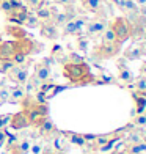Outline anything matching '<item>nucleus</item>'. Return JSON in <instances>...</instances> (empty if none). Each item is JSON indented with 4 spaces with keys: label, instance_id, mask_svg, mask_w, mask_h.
Here are the masks:
<instances>
[{
    "label": "nucleus",
    "instance_id": "nucleus-1",
    "mask_svg": "<svg viewBox=\"0 0 146 154\" xmlns=\"http://www.w3.org/2000/svg\"><path fill=\"white\" fill-rule=\"evenodd\" d=\"M63 75L74 85H88L96 82L88 63H63Z\"/></svg>",
    "mask_w": 146,
    "mask_h": 154
},
{
    "label": "nucleus",
    "instance_id": "nucleus-2",
    "mask_svg": "<svg viewBox=\"0 0 146 154\" xmlns=\"http://www.w3.org/2000/svg\"><path fill=\"white\" fill-rule=\"evenodd\" d=\"M20 104H22V112L33 128H38L44 120L49 118V107L44 102H38L33 96H25V99Z\"/></svg>",
    "mask_w": 146,
    "mask_h": 154
},
{
    "label": "nucleus",
    "instance_id": "nucleus-3",
    "mask_svg": "<svg viewBox=\"0 0 146 154\" xmlns=\"http://www.w3.org/2000/svg\"><path fill=\"white\" fill-rule=\"evenodd\" d=\"M121 46L116 43H99L94 49H93V57L96 60H107V58H113L118 54L121 52Z\"/></svg>",
    "mask_w": 146,
    "mask_h": 154
},
{
    "label": "nucleus",
    "instance_id": "nucleus-4",
    "mask_svg": "<svg viewBox=\"0 0 146 154\" xmlns=\"http://www.w3.org/2000/svg\"><path fill=\"white\" fill-rule=\"evenodd\" d=\"M110 27L116 36V41L118 43H126V41L132 36V32H130V25L127 22V19L124 16H120V17H115L112 22H110Z\"/></svg>",
    "mask_w": 146,
    "mask_h": 154
},
{
    "label": "nucleus",
    "instance_id": "nucleus-5",
    "mask_svg": "<svg viewBox=\"0 0 146 154\" xmlns=\"http://www.w3.org/2000/svg\"><path fill=\"white\" fill-rule=\"evenodd\" d=\"M80 3L83 6V10L94 14L96 17H104L107 19L110 14L108 5L105 0H80Z\"/></svg>",
    "mask_w": 146,
    "mask_h": 154
},
{
    "label": "nucleus",
    "instance_id": "nucleus-6",
    "mask_svg": "<svg viewBox=\"0 0 146 154\" xmlns=\"http://www.w3.org/2000/svg\"><path fill=\"white\" fill-rule=\"evenodd\" d=\"M108 27V20L104 19V17H94L93 20H88V24L85 27V35L87 38L90 39H97L102 36V33L105 32V29Z\"/></svg>",
    "mask_w": 146,
    "mask_h": 154
},
{
    "label": "nucleus",
    "instance_id": "nucleus-7",
    "mask_svg": "<svg viewBox=\"0 0 146 154\" xmlns=\"http://www.w3.org/2000/svg\"><path fill=\"white\" fill-rule=\"evenodd\" d=\"M52 63H55L53 58H44L43 61H39L35 65V72L33 75L41 82V83H49L52 79V72H50V66Z\"/></svg>",
    "mask_w": 146,
    "mask_h": 154
},
{
    "label": "nucleus",
    "instance_id": "nucleus-8",
    "mask_svg": "<svg viewBox=\"0 0 146 154\" xmlns=\"http://www.w3.org/2000/svg\"><path fill=\"white\" fill-rule=\"evenodd\" d=\"M32 63H27V65H14L6 72L8 79L11 82H14L16 85H24L27 82V79H29V66Z\"/></svg>",
    "mask_w": 146,
    "mask_h": 154
},
{
    "label": "nucleus",
    "instance_id": "nucleus-9",
    "mask_svg": "<svg viewBox=\"0 0 146 154\" xmlns=\"http://www.w3.org/2000/svg\"><path fill=\"white\" fill-rule=\"evenodd\" d=\"M65 88L66 87H60V85H55V83H50V82H49V83H43L41 88L35 93V99H36L38 102H44L46 104L47 99L53 97L58 91H61V90H65Z\"/></svg>",
    "mask_w": 146,
    "mask_h": 154
},
{
    "label": "nucleus",
    "instance_id": "nucleus-10",
    "mask_svg": "<svg viewBox=\"0 0 146 154\" xmlns=\"http://www.w3.org/2000/svg\"><path fill=\"white\" fill-rule=\"evenodd\" d=\"M27 14H29V10H27V6L24 3H20L17 6H14V8L11 10V13L8 16H6V20L11 24H16V25H22L24 20L27 17Z\"/></svg>",
    "mask_w": 146,
    "mask_h": 154
},
{
    "label": "nucleus",
    "instance_id": "nucleus-11",
    "mask_svg": "<svg viewBox=\"0 0 146 154\" xmlns=\"http://www.w3.org/2000/svg\"><path fill=\"white\" fill-rule=\"evenodd\" d=\"M39 32H41V36L46 38V39H50L55 41L60 38V32H58V27L55 25L52 20H44V22L39 24Z\"/></svg>",
    "mask_w": 146,
    "mask_h": 154
},
{
    "label": "nucleus",
    "instance_id": "nucleus-12",
    "mask_svg": "<svg viewBox=\"0 0 146 154\" xmlns=\"http://www.w3.org/2000/svg\"><path fill=\"white\" fill-rule=\"evenodd\" d=\"M38 134L43 137V138H47V140H50V138H53L57 134H60V131L57 129V126H55L53 123H52V120L50 118H47V120H44L43 123H41L39 126H38Z\"/></svg>",
    "mask_w": 146,
    "mask_h": 154
},
{
    "label": "nucleus",
    "instance_id": "nucleus-13",
    "mask_svg": "<svg viewBox=\"0 0 146 154\" xmlns=\"http://www.w3.org/2000/svg\"><path fill=\"white\" fill-rule=\"evenodd\" d=\"M126 61H127V60H124V58H120V60L116 61V66H118V69H120V75H118V79H120L124 85L132 87V83H134L135 77H134V74L130 72V69L126 66Z\"/></svg>",
    "mask_w": 146,
    "mask_h": 154
},
{
    "label": "nucleus",
    "instance_id": "nucleus-14",
    "mask_svg": "<svg viewBox=\"0 0 146 154\" xmlns=\"http://www.w3.org/2000/svg\"><path fill=\"white\" fill-rule=\"evenodd\" d=\"M57 10H58L57 5H52L50 2L46 0V2L35 11V14H36V17L39 19V22H44V20H52V16Z\"/></svg>",
    "mask_w": 146,
    "mask_h": 154
},
{
    "label": "nucleus",
    "instance_id": "nucleus-15",
    "mask_svg": "<svg viewBox=\"0 0 146 154\" xmlns=\"http://www.w3.org/2000/svg\"><path fill=\"white\" fill-rule=\"evenodd\" d=\"M10 126L14 131H22V129H27L30 126V123H29V120H27V116H25V113L22 110L20 112H17V113H14V115H11V121H10Z\"/></svg>",
    "mask_w": 146,
    "mask_h": 154
},
{
    "label": "nucleus",
    "instance_id": "nucleus-16",
    "mask_svg": "<svg viewBox=\"0 0 146 154\" xmlns=\"http://www.w3.org/2000/svg\"><path fill=\"white\" fill-rule=\"evenodd\" d=\"M30 142L29 138H22V140H17L16 143H13L8 146L10 154H29L30 151Z\"/></svg>",
    "mask_w": 146,
    "mask_h": 154
},
{
    "label": "nucleus",
    "instance_id": "nucleus-17",
    "mask_svg": "<svg viewBox=\"0 0 146 154\" xmlns=\"http://www.w3.org/2000/svg\"><path fill=\"white\" fill-rule=\"evenodd\" d=\"M25 90L22 85H16V87H11L10 88V97H8V102L10 104H20L25 99Z\"/></svg>",
    "mask_w": 146,
    "mask_h": 154
},
{
    "label": "nucleus",
    "instance_id": "nucleus-18",
    "mask_svg": "<svg viewBox=\"0 0 146 154\" xmlns=\"http://www.w3.org/2000/svg\"><path fill=\"white\" fill-rule=\"evenodd\" d=\"M41 85H43V83H41L35 75H29V79H27V82L24 83L22 87H24V90H25V94H27V96H33V94L41 88Z\"/></svg>",
    "mask_w": 146,
    "mask_h": 154
},
{
    "label": "nucleus",
    "instance_id": "nucleus-19",
    "mask_svg": "<svg viewBox=\"0 0 146 154\" xmlns=\"http://www.w3.org/2000/svg\"><path fill=\"white\" fill-rule=\"evenodd\" d=\"M5 32H6V35H10V36H13L14 39H20V38L29 36V35H27V32L22 29V27H20V25H16V24H8V25H5Z\"/></svg>",
    "mask_w": 146,
    "mask_h": 154
},
{
    "label": "nucleus",
    "instance_id": "nucleus-20",
    "mask_svg": "<svg viewBox=\"0 0 146 154\" xmlns=\"http://www.w3.org/2000/svg\"><path fill=\"white\" fill-rule=\"evenodd\" d=\"M61 35L63 36H80V33L77 30V25H75L74 19L68 20V22L61 27Z\"/></svg>",
    "mask_w": 146,
    "mask_h": 154
},
{
    "label": "nucleus",
    "instance_id": "nucleus-21",
    "mask_svg": "<svg viewBox=\"0 0 146 154\" xmlns=\"http://www.w3.org/2000/svg\"><path fill=\"white\" fill-rule=\"evenodd\" d=\"M132 97H134V101H135V115L143 113V112L146 110V97L138 91L132 93Z\"/></svg>",
    "mask_w": 146,
    "mask_h": 154
},
{
    "label": "nucleus",
    "instance_id": "nucleus-22",
    "mask_svg": "<svg viewBox=\"0 0 146 154\" xmlns=\"http://www.w3.org/2000/svg\"><path fill=\"white\" fill-rule=\"evenodd\" d=\"M124 151L126 154H144L146 152V143H134V145H124Z\"/></svg>",
    "mask_w": 146,
    "mask_h": 154
},
{
    "label": "nucleus",
    "instance_id": "nucleus-23",
    "mask_svg": "<svg viewBox=\"0 0 146 154\" xmlns=\"http://www.w3.org/2000/svg\"><path fill=\"white\" fill-rule=\"evenodd\" d=\"M141 57V52H140V49H138V46H130L127 47L126 51H124V60H129V61H135Z\"/></svg>",
    "mask_w": 146,
    "mask_h": 154
},
{
    "label": "nucleus",
    "instance_id": "nucleus-24",
    "mask_svg": "<svg viewBox=\"0 0 146 154\" xmlns=\"http://www.w3.org/2000/svg\"><path fill=\"white\" fill-rule=\"evenodd\" d=\"M53 149L58 152H63L66 149V135L63 132H60L53 137Z\"/></svg>",
    "mask_w": 146,
    "mask_h": 154
},
{
    "label": "nucleus",
    "instance_id": "nucleus-25",
    "mask_svg": "<svg viewBox=\"0 0 146 154\" xmlns=\"http://www.w3.org/2000/svg\"><path fill=\"white\" fill-rule=\"evenodd\" d=\"M63 134L69 137V142H71L72 145L80 146V148L87 146V142H85V138H83V134H75V132H63Z\"/></svg>",
    "mask_w": 146,
    "mask_h": 154
},
{
    "label": "nucleus",
    "instance_id": "nucleus-26",
    "mask_svg": "<svg viewBox=\"0 0 146 154\" xmlns=\"http://www.w3.org/2000/svg\"><path fill=\"white\" fill-rule=\"evenodd\" d=\"M39 19L36 17V14L35 13H32V11H29V14H27V17H25V20H24V24L22 25H25L27 29H38L39 27Z\"/></svg>",
    "mask_w": 146,
    "mask_h": 154
},
{
    "label": "nucleus",
    "instance_id": "nucleus-27",
    "mask_svg": "<svg viewBox=\"0 0 146 154\" xmlns=\"http://www.w3.org/2000/svg\"><path fill=\"white\" fill-rule=\"evenodd\" d=\"M52 58L60 61V63H66V54L63 51V47H61V46H53V49H52Z\"/></svg>",
    "mask_w": 146,
    "mask_h": 154
},
{
    "label": "nucleus",
    "instance_id": "nucleus-28",
    "mask_svg": "<svg viewBox=\"0 0 146 154\" xmlns=\"http://www.w3.org/2000/svg\"><path fill=\"white\" fill-rule=\"evenodd\" d=\"M101 43H116V36H115V33H113V30H112V27H110V22H108V27L105 29V32L102 33ZM120 44H121V43H120Z\"/></svg>",
    "mask_w": 146,
    "mask_h": 154
},
{
    "label": "nucleus",
    "instance_id": "nucleus-29",
    "mask_svg": "<svg viewBox=\"0 0 146 154\" xmlns=\"http://www.w3.org/2000/svg\"><path fill=\"white\" fill-rule=\"evenodd\" d=\"M132 126L137 129H144L146 128V113H138L134 116V121H132Z\"/></svg>",
    "mask_w": 146,
    "mask_h": 154
},
{
    "label": "nucleus",
    "instance_id": "nucleus-30",
    "mask_svg": "<svg viewBox=\"0 0 146 154\" xmlns=\"http://www.w3.org/2000/svg\"><path fill=\"white\" fill-rule=\"evenodd\" d=\"M88 46H90V38H87L85 35L77 36V49L80 52H88Z\"/></svg>",
    "mask_w": 146,
    "mask_h": 154
},
{
    "label": "nucleus",
    "instance_id": "nucleus-31",
    "mask_svg": "<svg viewBox=\"0 0 146 154\" xmlns=\"http://www.w3.org/2000/svg\"><path fill=\"white\" fill-rule=\"evenodd\" d=\"M44 2H46V0H24V5L27 6V10H29V11L35 13Z\"/></svg>",
    "mask_w": 146,
    "mask_h": 154
},
{
    "label": "nucleus",
    "instance_id": "nucleus-32",
    "mask_svg": "<svg viewBox=\"0 0 146 154\" xmlns=\"http://www.w3.org/2000/svg\"><path fill=\"white\" fill-rule=\"evenodd\" d=\"M132 85L135 87V91H138V93L146 91V77H144V75H140L138 79L134 80V83H132Z\"/></svg>",
    "mask_w": 146,
    "mask_h": 154
},
{
    "label": "nucleus",
    "instance_id": "nucleus-33",
    "mask_svg": "<svg viewBox=\"0 0 146 154\" xmlns=\"http://www.w3.org/2000/svg\"><path fill=\"white\" fill-rule=\"evenodd\" d=\"M85 60H83L82 55H79L77 52H69L66 55V63H83Z\"/></svg>",
    "mask_w": 146,
    "mask_h": 154
},
{
    "label": "nucleus",
    "instance_id": "nucleus-34",
    "mask_svg": "<svg viewBox=\"0 0 146 154\" xmlns=\"http://www.w3.org/2000/svg\"><path fill=\"white\" fill-rule=\"evenodd\" d=\"M13 66H14L13 60H0V72L2 74H6Z\"/></svg>",
    "mask_w": 146,
    "mask_h": 154
},
{
    "label": "nucleus",
    "instance_id": "nucleus-35",
    "mask_svg": "<svg viewBox=\"0 0 146 154\" xmlns=\"http://www.w3.org/2000/svg\"><path fill=\"white\" fill-rule=\"evenodd\" d=\"M8 97H10V87H2L0 88V106H3L5 102H8Z\"/></svg>",
    "mask_w": 146,
    "mask_h": 154
},
{
    "label": "nucleus",
    "instance_id": "nucleus-36",
    "mask_svg": "<svg viewBox=\"0 0 146 154\" xmlns=\"http://www.w3.org/2000/svg\"><path fill=\"white\" fill-rule=\"evenodd\" d=\"M11 121V113L0 115V129H6V126H10Z\"/></svg>",
    "mask_w": 146,
    "mask_h": 154
},
{
    "label": "nucleus",
    "instance_id": "nucleus-37",
    "mask_svg": "<svg viewBox=\"0 0 146 154\" xmlns=\"http://www.w3.org/2000/svg\"><path fill=\"white\" fill-rule=\"evenodd\" d=\"M53 5L66 8V6H74L75 5V0H53Z\"/></svg>",
    "mask_w": 146,
    "mask_h": 154
},
{
    "label": "nucleus",
    "instance_id": "nucleus-38",
    "mask_svg": "<svg viewBox=\"0 0 146 154\" xmlns=\"http://www.w3.org/2000/svg\"><path fill=\"white\" fill-rule=\"evenodd\" d=\"M6 138H8V132L5 129H0V148L6 143Z\"/></svg>",
    "mask_w": 146,
    "mask_h": 154
},
{
    "label": "nucleus",
    "instance_id": "nucleus-39",
    "mask_svg": "<svg viewBox=\"0 0 146 154\" xmlns=\"http://www.w3.org/2000/svg\"><path fill=\"white\" fill-rule=\"evenodd\" d=\"M137 46H138V49H140L141 55H146V39H140Z\"/></svg>",
    "mask_w": 146,
    "mask_h": 154
},
{
    "label": "nucleus",
    "instance_id": "nucleus-40",
    "mask_svg": "<svg viewBox=\"0 0 146 154\" xmlns=\"http://www.w3.org/2000/svg\"><path fill=\"white\" fill-rule=\"evenodd\" d=\"M110 154H126V151H124V143H120V146L116 149H113Z\"/></svg>",
    "mask_w": 146,
    "mask_h": 154
},
{
    "label": "nucleus",
    "instance_id": "nucleus-41",
    "mask_svg": "<svg viewBox=\"0 0 146 154\" xmlns=\"http://www.w3.org/2000/svg\"><path fill=\"white\" fill-rule=\"evenodd\" d=\"M30 149L33 151V154H39V152H41V145H39V143H36V145L30 146Z\"/></svg>",
    "mask_w": 146,
    "mask_h": 154
},
{
    "label": "nucleus",
    "instance_id": "nucleus-42",
    "mask_svg": "<svg viewBox=\"0 0 146 154\" xmlns=\"http://www.w3.org/2000/svg\"><path fill=\"white\" fill-rule=\"evenodd\" d=\"M43 154H58V151H55L53 148L47 146V148H44V149H43Z\"/></svg>",
    "mask_w": 146,
    "mask_h": 154
},
{
    "label": "nucleus",
    "instance_id": "nucleus-43",
    "mask_svg": "<svg viewBox=\"0 0 146 154\" xmlns=\"http://www.w3.org/2000/svg\"><path fill=\"white\" fill-rule=\"evenodd\" d=\"M140 72H141V75H144V77H146V61H143V63H141Z\"/></svg>",
    "mask_w": 146,
    "mask_h": 154
},
{
    "label": "nucleus",
    "instance_id": "nucleus-44",
    "mask_svg": "<svg viewBox=\"0 0 146 154\" xmlns=\"http://www.w3.org/2000/svg\"><path fill=\"white\" fill-rule=\"evenodd\" d=\"M141 39H146V27H144V30H143V33H141Z\"/></svg>",
    "mask_w": 146,
    "mask_h": 154
},
{
    "label": "nucleus",
    "instance_id": "nucleus-45",
    "mask_svg": "<svg viewBox=\"0 0 146 154\" xmlns=\"http://www.w3.org/2000/svg\"><path fill=\"white\" fill-rule=\"evenodd\" d=\"M143 142L146 143V132H144V135H143Z\"/></svg>",
    "mask_w": 146,
    "mask_h": 154
},
{
    "label": "nucleus",
    "instance_id": "nucleus-46",
    "mask_svg": "<svg viewBox=\"0 0 146 154\" xmlns=\"http://www.w3.org/2000/svg\"><path fill=\"white\" fill-rule=\"evenodd\" d=\"M90 154H99V152H96V151H91V152H90Z\"/></svg>",
    "mask_w": 146,
    "mask_h": 154
}]
</instances>
